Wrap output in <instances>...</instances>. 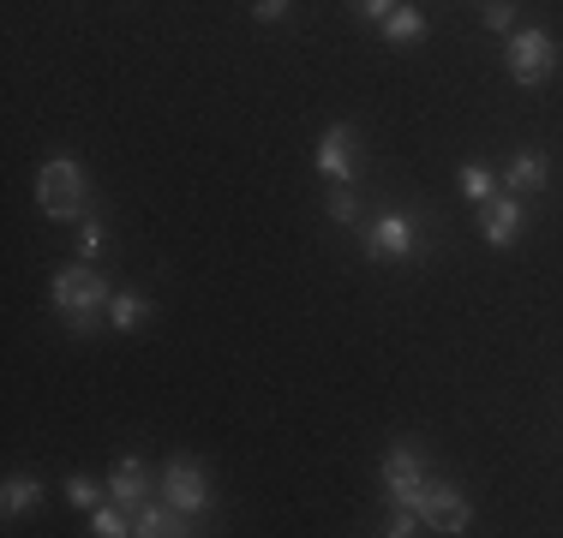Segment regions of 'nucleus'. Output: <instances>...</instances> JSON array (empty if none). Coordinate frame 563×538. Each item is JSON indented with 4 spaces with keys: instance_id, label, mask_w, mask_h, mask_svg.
Listing matches in <instances>:
<instances>
[{
    "instance_id": "f257e3e1",
    "label": "nucleus",
    "mask_w": 563,
    "mask_h": 538,
    "mask_svg": "<svg viewBox=\"0 0 563 538\" xmlns=\"http://www.w3.org/2000/svg\"><path fill=\"white\" fill-rule=\"evenodd\" d=\"M109 300H114V288H109V276H102L97 264H66L60 276H55V288H48V305L60 312V323L73 335H97V323L102 312H109Z\"/></svg>"
},
{
    "instance_id": "f03ea898",
    "label": "nucleus",
    "mask_w": 563,
    "mask_h": 538,
    "mask_svg": "<svg viewBox=\"0 0 563 538\" xmlns=\"http://www.w3.org/2000/svg\"><path fill=\"white\" fill-rule=\"evenodd\" d=\"M85 198H90V180L73 156L43 161V173H36V204H43L48 222H85Z\"/></svg>"
},
{
    "instance_id": "7ed1b4c3",
    "label": "nucleus",
    "mask_w": 563,
    "mask_h": 538,
    "mask_svg": "<svg viewBox=\"0 0 563 538\" xmlns=\"http://www.w3.org/2000/svg\"><path fill=\"white\" fill-rule=\"evenodd\" d=\"M504 72L516 78V85L540 90L545 78L558 72V43H552V31H540V24H521V31H509V43H504Z\"/></svg>"
},
{
    "instance_id": "20e7f679",
    "label": "nucleus",
    "mask_w": 563,
    "mask_h": 538,
    "mask_svg": "<svg viewBox=\"0 0 563 538\" xmlns=\"http://www.w3.org/2000/svg\"><path fill=\"white\" fill-rule=\"evenodd\" d=\"M378 479H384L390 508H413V515H420V496H426V484H432V473H426V461L408 449V442H390V449H384Z\"/></svg>"
},
{
    "instance_id": "39448f33",
    "label": "nucleus",
    "mask_w": 563,
    "mask_h": 538,
    "mask_svg": "<svg viewBox=\"0 0 563 538\" xmlns=\"http://www.w3.org/2000/svg\"><path fill=\"white\" fill-rule=\"evenodd\" d=\"M360 251H366L372 264H401V258H413V251H420V227H413L408 210H384L378 222H366Z\"/></svg>"
},
{
    "instance_id": "423d86ee",
    "label": "nucleus",
    "mask_w": 563,
    "mask_h": 538,
    "mask_svg": "<svg viewBox=\"0 0 563 538\" xmlns=\"http://www.w3.org/2000/svg\"><path fill=\"white\" fill-rule=\"evenodd\" d=\"M163 503H174L186 520H198L210 508V473L205 461H192V455H174L163 467Z\"/></svg>"
},
{
    "instance_id": "0eeeda50",
    "label": "nucleus",
    "mask_w": 563,
    "mask_h": 538,
    "mask_svg": "<svg viewBox=\"0 0 563 538\" xmlns=\"http://www.w3.org/2000/svg\"><path fill=\"white\" fill-rule=\"evenodd\" d=\"M318 173H324L330 186H354L360 173V126L354 120H336V126H324V138H318Z\"/></svg>"
},
{
    "instance_id": "6e6552de",
    "label": "nucleus",
    "mask_w": 563,
    "mask_h": 538,
    "mask_svg": "<svg viewBox=\"0 0 563 538\" xmlns=\"http://www.w3.org/2000/svg\"><path fill=\"white\" fill-rule=\"evenodd\" d=\"M420 527H432V533H467V527H474V503H467L455 484L432 479V484H426V496H420Z\"/></svg>"
},
{
    "instance_id": "1a4fd4ad",
    "label": "nucleus",
    "mask_w": 563,
    "mask_h": 538,
    "mask_svg": "<svg viewBox=\"0 0 563 538\" xmlns=\"http://www.w3.org/2000/svg\"><path fill=\"white\" fill-rule=\"evenodd\" d=\"M479 234H486L492 251H509L521 234H528V204H521L516 192H509V198H492V204H479Z\"/></svg>"
},
{
    "instance_id": "9d476101",
    "label": "nucleus",
    "mask_w": 563,
    "mask_h": 538,
    "mask_svg": "<svg viewBox=\"0 0 563 538\" xmlns=\"http://www.w3.org/2000/svg\"><path fill=\"white\" fill-rule=\"evenodd\" d=\"M151 479H156V473L139 461V455H120L114 473H109V496H114L120 508H139L144 496H151Z\"/></svg>"
},
{
    "instance_id": "9b49d317",
    "label": "nucleus",
    "mask_w": 563,
    "mask_h": 538,
    "mask_svg": "<svg viewBox=\"0 0 563 538\" xmlns=\"http://www.w3.org/2000/svg\"><path fill=\"white\" fill-rule=\"evenodd\" d=\"M545 180H552V161H545V150H521V156L504 168V192H516V198L545 192Z\"/></svg>"
},
{
    "instance_id": "f8f14e48",
    "label": "nucleus",
    "mask_w": 563,
    "mask_h": 538,
    "mask_svg": "<svg viewBox=\"0 0 563 538\" xmlns=\"http://www.w3.org/2000/svg\"><path fill=\"white\" fill-rule=\"evenodd\" d=\"M132 533H139V538H180L192 527H186V515L174 503H139V508H132Z\"/></svg>"
},
{
    "instance_id": "ddd939ff",
    "label": "nucleus",
    "mask_w": 563,
    "mask_h": 538,
    "mask_svg": "<svg viewBox=\"0 0 563 538\" xmlns=\"http://www.w3.org/2000/svg\"><path fill=\"white\" fill-rule=\"evenodd\" d=\"M384 31V43L390 48H408V43H426V12H413V7H396L390 19L378 24Z\"/></svg>"
},
{
    "instance_id": "4468645a",
    "label": "nucleus",
    "mask_w": 563,
    "mask_h": 538,
    "mask_svg": "<svg viewBox=\"0 0 563 538\" xmlns=\"http://www.w3.org/2000/svg\"><path fill=\"white\" fill-rule=\"evenodd\" d=\"M109 323L120 335H139L144 323H151V300H144V293H114V300H109Z\"/></svg>"
},
{
    "instance_id": "2eb2a0df",
    "label": "nucleus",
    "mask_w": 563,
    "mask_h": 538,
    "mask_svg": "<svg viewBox=\"0 0 563 538\" xmlns=\"http://www.w3.org/2000/svg\"><path fill=\"white\" fill-rule=\"evenodd\" d=\"M36 496H43V484H36L31 473H12V479H7V491H0V515H7V520H19L24 508L36 503Z\"/></svg>"
},
{
    "instance_id": "dca6fc26",
    "label": "nucleus",
    "mask_w": 563,
    "mask_h": 538,
    "mask_svg": "<svg viewBox=\"0 0 563 538\" xmlns=\"http://www.w3.org/2000/svg\"><path fill=\"white\" fill-rule=\"evenodd\" d=\"M455 186L467 192V204H492V198H498V180H492V168H479V161H462Z\"/></svg>"
},
{
    "instance_id": "f3484780",
    "label": "nucleus",
    "mask_w": 563,
    "mask_h": 538,
    "mask_svg": "<svg viewBox=\"0 0 563 538\" xmlns=\"http://www.w3.org/2000/svg\"><path fill=\"white\" fill-rule=\"evenodd\" d=\"M132 508H120V503H97V508H90V533H97V538H126L132 533Z\"/></svg>"
},
{
    "instance_id": "a211bd4d",
    "label": "nucleus",
    "mask_w": 563,
    "mask_h": 538,
    "mask_svg": "<svg viewBox=\"0 0 563 538\" xmlns=\"http://www.w3.org/2000/svg\"><path fill=\"white\" fill-rule=\"evenodd\" d=\"M73 246H78V258H85V264H97V258H102L109 234H102V222H97V215H85V222H78V239H73Z\"/></svg>"
},
{
    "instance_id": "6ab92c4d",
    "label": "nucleus",
    "mask_w": 563,
    "mask_h": 538,
    "mask_svg": "<svg viewBox=\"0 0 563 538\" xmlns=\"http://www.w3.org/2000/svg\"><path fill=\"white\" fill-rule=\"evenodd\" d=\"M330 222H336V227H354V222H360V198H354V186H336V192H330Z\"/></svg>"
},
{
    "instance_id": "aec40b11",
    "label": "nucleus",
    "mask_w": 563,
    "mask_h": 538,
    "mask_svg": "<svg viewBox=\"0 0 563 538\" xmlns=\"http://www.w3.org/2000/svg\"><path fill=\"white\" fill-rule=\"evenodd\" d=\"M66 503H73V508H97V503H102L97 479H90V473H73V479H66Z\"/></svg>"
},
{
    "instance_id": "412c9836",
    "label": "nucleus",
    "mask_w": 563,
    "mask_h": 538,
    "mask_svg": "<svg viewBox=\"0 0 563 538\" xmlns=\"http://www.w3.org/2000/svg\"><path fill=\"white\" fill-rule=\"evenodd\" d=\"M347 7H354V19H366V24H384V19H390V12L401 7V0H347Z\"/></svg>"
},
{
    "instance_id": "4be33fe9",
    "label": "nucleus",
    "mask_w": 563,
    "mask_h": 538,
    "mask_svg": "<svg viewBox=\"0 0 563 538\" xmlns=\"http://www.w3.org/2000/svg\"><path fill=\"white\" fill-rule=\"evenodd\" d=\"M294 12V0H252V19L258 24H282Z\"/></svg>"
},
{
    "instance_id": "5701e85b",
    "label": "nucleus",
    "mask_w": 563,
    "mask_h": 538,
    "mask_svg": "<svg viewBox=\"0 0 563 538\" xmlns=\"http://www.w3.org/2000/svg\"><path fill=\"white\" fill-rule=\"evenodd\" d=\"M486 24L492 31H516V7L509 0H486Z\"/></svg>"
}]
</instances>
